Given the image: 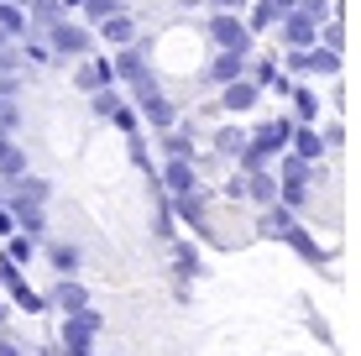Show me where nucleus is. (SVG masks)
I'll list each match as a JSON object with an SVG mask.
<instances>
[{"label":"nucleus","instance_id":"obj_7","mask_svg":"<svg viewBox=\"0 0 361 356\" xmlns=\"http://www.w3.org/2000/svg\"><path fill=\"white\" fill-rule=\"evenodd\" d=\"M105 37H110V42H131V16H121V11L105 16Z\"/></svg>","mask_w":361,"mask_h":356},{"label":"nucleus","instance_id":"obj_3","mask_svg":"<svg viewBox=\"0 0 361 356\" xmlns=\"http://www.w3.org/2000/svg\"><path fill=\"white\" fill-rule=\"evenodd\" d=\"M215 37H220L226 53H246V27L235 16H215Z\"/></svg>","mask_w":361,"mask_h":356},{"label":"nucleus","instance_id":"obj_8","mask_svg":"<svg viewBox=\"0 0 361 356\" xmlns=\"http://www.w3.org/2000/svg\"><path fill=\"white\" fill-rule=\"evenodd\" d=\"M32 252H37V247H32V236H11V262H16V267H21V262H32Z\"/></svg>","mask_w":361,"mask_h":356},{"label":"nucleus","instance_id":"obj_2","mask_svg":"<svg viewBox=\"0 0 361 356\" xmlns=\"http://www.w3.org/2000/svg\"><path fill=\"white\" fill-rule=\"evenodd\" d=\"M53 304L63 314H79V309H90V293H84V283H73V278H63V283L53 288Z\"/></svg>","mask_w":361,"mask_h":356},{"label":"nucleus","instance_id":"obj_9","mask_svg":"<svg viewBox=\"0 0 361 356\" xmlns=\"http://www.w3.org/2000/svg\"><path fill=\"white\" fill-rule=\"evenodd\" d=\"M63 356H94L90 346H63Z\"/></svg>","mask_w":361,"mask_h":356},{"label":"nucleus","instance_id":"obj_6","mask_svg":"<svg viewBox=\"0 0 361 356\" xmlns=\"http://www.w3.org/2000/svg\"><path fill=\"white\" fill-rule=\"evenodd\" d=\"M53 267L63 278H73V273H79V247H53Z\"/></svg>","mask_w":361,"mask_h":356},{"label":"nucleus","instance_id":"obj_5","mask_svg":"<svg viewBox=\"0 0 361 356\" xmlns=\"http://www.w3.org/2000/svg\"><path fill=\"white\" fill-rule=\"evenodd\" d=\"M252 100H257V84H241V79L226 84V110H252Z\"/></svg>","mask_w":361,"mask_h":356},{"label":"nucleus","instance_id":"obj_4","mask_svg":"<svg viewBox=\"0 0 361 356\" xmlns=\"http://www.w3.org/2000/svg\"><path fill=\"white\" fill-rule=\"evenodd\" d=\"M53 47H58V53H68V58H79L84 47H90V37H84L79 27H63V21H53Z\"/></svg>","mask_w":361,"mask_h":356},{"label":"nucleus","instance_id":"obj_1","mask_svg":"<svg viewBox=\"0 0 361 356\" xmlns=\"http://www.w3.org/2000/svg\"><path fill=\"white\" fill-rule=\"evenodd\" d=\"M94 336H99V314L94 309L63 314V346H90L94 351Z\"/></svg>","mask_w":361,"mask_h":356}]
</instances>
